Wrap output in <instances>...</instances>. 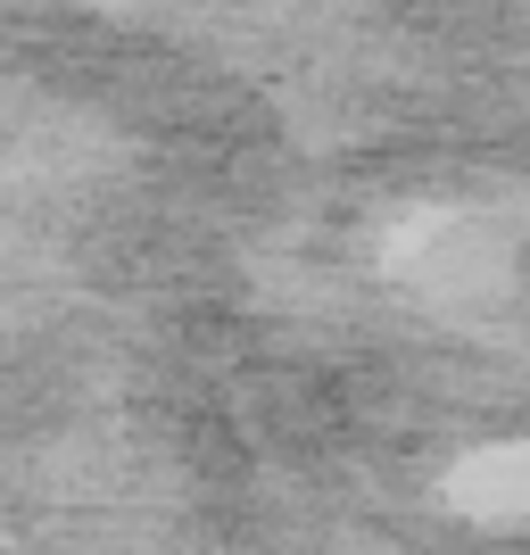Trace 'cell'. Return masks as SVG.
Here are the masks:
<instances>
[{"mask_svg": "<svg viewBox=\"0 0 530 555\" xmlns=\"http://www.w3.org/2000/svg\"><path fill=\"white\" fill-rule=\"evenodd\" d=\"M448 498L464 514H481V522H514L530 514V448H481V456H464L448 473Z\"/></svg>", "mask_w": 530, "mask_h": 555, "instance_id": "6da1fadb", "label": "cell"}]
</instances>
